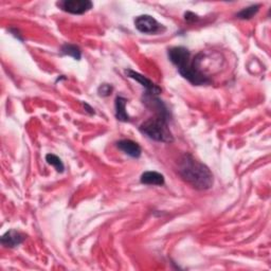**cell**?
<instances>
[{"mask_svg":"<svg viewBox=\"0 0 271 271\" xmlns=\"http://www.w3.org/2000/svg\"><path fill=\"white\" fill-rule=\"evenodd\" d=\"M178 173L184 181L197 190H208L213 185V175L209 168L189 154L180 160Z\"/></svg>","mask_w":271,"mask_h":271,"instance_id":"1","label":"cell"},{"mask_svg":"<svg viewBox=\"0 0 271 271\" xmlns=\"http://www.w3.org/2000/svg\"><path fill=\"white\" fill-rule=\"evenodd\" d=\"M169 59L178 68L179 73L193 85L201 86L211 83L209 76L200 71L195 60L191 61V53L184 47H174L169 49Z\"/></svg>","mask_w":271,"mask_h":271,"instance_id":"2","label":"cell"},{"mask_svg":"<svg viewBox=\"0 0 271 271\" xmlns=\"http://www.w3.org/2000/svg\"><path fill=\"white\" fill-rule=\"evenodd\" d=\"M169 118L168 108L157 111L154 118H150L141 124L140 131L151 140L165 143L173 142L174 138L169 127Z\"/></svg>","mask_w":271,"mask_h":271,"instance_id":"3","label":"cell"},{"mask_svg":"<svg viewBox=\"0 0 271 271\" xmlns=\"http://www.w3.org/2000/svg\"><path fill=\"white\" fill-rule=\"evenodd\" d=\"M60 8L67 13L74 15H82L87 11L91 10L93 3L89 0H64L57 3Z\"/></svg>","mask_w":271,"mask_h":271,"instance_id":"4","label":"cell"},{"mask_svg":"<svg viewBox=\"0 0 271 271\" xmlns=\"http://www.w3.org/2000/svg\"><path fill=\"white\" fill-rule=\"evenodd\" d=\"M135 27L137 30L145 34H154L160 32L164 27L159 24L157 20L151 15H140L135 19Z\"/></svg>","mask_w":271,"mask_h":271,"instance_id":"5","label":"cell"},{"mask_svg":"<svg viewBox=\"0 0 271 271\" xmlns=\"http://www.w3.org/2000/svg\"><path fill=\"white\" fill-rule=\"evenodd\" d=\"M125 73H126L128 78L137 81L138 83H140V84L145 88V90H147V92L145 93L152 94V95H159L161 93V88L157 86L155 83H152L151 80H149L147 76H144L134 70H130V69H127V70L125 71Z\"/></svg>","mask_w":271,"mask_h":271,"instance_id":"6","label":"cell"},{"mask_svg":"<svg viewBox=\"0 0 271 271\" xmlns=\"http://www.w3.org/2000/svg\"><path fill=\"white\" fill-rule=\"evenodd\" d=\"M24 241L25 236L16 230H9L8 232H5L2 235L1 240H0L1 244L8 248H15L20 244H23Z\"/></svg>","mask_w":271,"mask_h":271,"instance_id":"7","label":"cell"},{"mask_svg":"<svg viewBox=\"0 0 271 271\" xmlns=\"http://www.w3.org/2000/svg\"><path fill=\"white\" fill-rule=\"evenodd\" d=\"M117 148L133 158H139L141 156L140 145L131 140H120L117 142Z\"/></svg>","mask_w":271,"mask_h":271,"instance_id":"8","label":"cell"},{"mask_svg":"<svg viewBox=\"0 0 271 271\" xmlns=\"http://www.w3.org/2000/svg\"><path fill=\"white\" fill-rule=\"evenodd\" d=\"M141 183L150 185H163L164 176L158 172H145L141 175Z\"/></svg>","mask_w":271,"mask_h":271,"instance_id":"9","label":"cell"},{"mask_svg":"<svg viewBox=\"0 0 271 271\" xmlns=\"http://www.w3.org/2000/svg\"><path fill=\"white\" fill-rule=\"evenodd\" d=\"M126 99H124L123 96H117L116 99V118L117 120L121 122H128L129 121V116L125 110L126 107Z\"/></svg>","mask_w":271,"mask_h":271,"instance_id":"10","label":"cell"},{"mask_svg":"<svg viewBox=\"0 0 271 271\" xmlns=\"http://www.w3.org/2000/svg\"><path fill=\"white\" fill-rule=\"evenodd\" d=\"M60 53L62 55H68V57H72L75 60H80L82 58L81 49L75 45L72 44H65L60 48Z\"/></svg>","mask_w":271,"mask_h":271,"instance_id":"11","label":"cell"},{"mask_svg":"<svg viewBox=\"0 0 271 271\" xmlns=\"http://www.w3.org/2000/svg\"><path fill=\"white\" fill-rule=\"evenodd\" d=\"M260 10V4H253V5H250L248 6V8H245L242 9L241 12H239L238 14H236V17H238L239 19H251L256 13L259 12Z\"/></svg>","mask_w":271,"mask_h":271,"instance_id":"12","label":"cell"},{"mask_svg":"<svg viewBox=\"0 0 271 271\" xmlns=\"http://www.w3.org/2000/svg\"><path fill=\"white\" fill-rule=\"evenodd\" d=\"M46 161H47L48 163H49V164L53 165L54 168L57 169V171H58L59 173H62V172H64V170H65L64 163L61 162V160H60V159L57 155H54V154H48V155L46 156Z\"/></svg>","mask_w":271,"mask_h":271,"instance_id":"13","label":"cell"},{"mask_svg":"<svg viewBox=\"0 0 271 271\" xmlns=\"http://www.w3.org/2000/svg\"><path fill=\"white\" fill-rule=\"evenodd\" d=\"M113 86L109 84H102L99 88H98V93L101 96H108L110 95V93L113 92Z\"/></svg>","mask_w":271,"mask_h":271,"instance_id":"14","label":"cell"},{"mask_svg":"<svg viewBox=\"0 0 271 271\" xmlns=\"http://www.w3.org/2000/svg\"><path fill=\"white\" fill-rule=\"evenodd\" d=\"M184 19L189 23H194V22H196V20H198V16L195 15V14L192 12H186L184 14Z\"/></svg>","mask_w":271,"mask_h":271,"instance_id":"15","label":"cell"},{"mask_svg":"<svg viewBox=\"0 0 271 271\" xmlns=\"http://www.w3.org/2000/svg\"><path fill=\"white\" fill-rule=\"evenodd\" d=\"M84 106H85V108L87 109V111H88V113H89L90 115H94V110H93V108H92V107H90L87 103H84Z\"/></svg>","mask_w":271,"mask_h":271,"instance_id":"16","label":"cell"}]
</instances>
